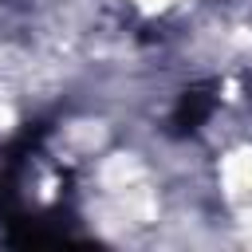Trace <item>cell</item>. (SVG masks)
<instances>
[{
    "mask_svg": "<svg viewBox=\"0 0 252 252\" xmlns=\"http://www.w3.org/2000/svg\"><path fill=\"white\" fill-rule=\"evenodd\" d=\"M224 181L236 197H252V154H232L224 165Z\"/></svg>",
    "mask_w": 252,
    "mask_h": 252,
    "instance_id": "cell-1",
    "label": "cell"
},
{
    "mask_svg": "<svg viewBox=\"0 0 252 252\" xmlns=\"http://www.w3.org/2000/svg\"><path fill=\"white\" fill-rule=\"evenodd\" d=\"M169 0H138V8H146V12H158V8H165Z\"/></svg>",
    "mask_w": 252,
    "mask_h": 252,
    "instance_id": "cell-2",
    "label": "cell"
}]
</instances>
